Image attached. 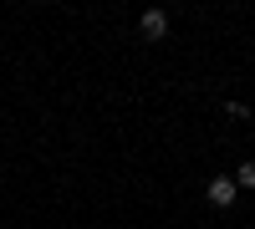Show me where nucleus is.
<instances>
[{
	"mask_svg": "<svg viewBox=\"0 0 255 229\" xmlns=\"http://www.w3.org/2000/svg\"><path fill=\"white\" fill-rule=\"evenodd\" d=\"M235 194H240L235 178H225V173L209 178V204H215V209H230V204H235Z\"/></svg>",
	"mask_w": 255,
	"mask_h": 229,
	"instance_id": "obj_1",
	"label": "nucleus"
},
{
	"mask_svg": "<svg viewBox=\"0 0 255 229\" xmlns=\"http://www.w3.org/2000/svg\"><path fill=\"white\" fill-rule=\"evenodd\" d=\"M138 31H143V41H163V36H168V15H163V10H143Z\"/></svg>",
	"mask_w": 255,
	"mask_h": 229,
	"instance_id": "obj_2",
	"label": "nucleus"
},
{
	"mask_svg": "<svg viewBox=\"0 0 255 229\" xmlns=\"http://www.w3.org/2000/svg\"><path fill=\"white\" fill-rule=\"evenodd\" d=\"M235 183H240V189H255V163H240V168H235Z\"/></svg>",
	"mask_w": 255,
	"mask_h": 229,
	"instance_id": "obj_3",
	"label": "nucleus"
}]
</instances>
